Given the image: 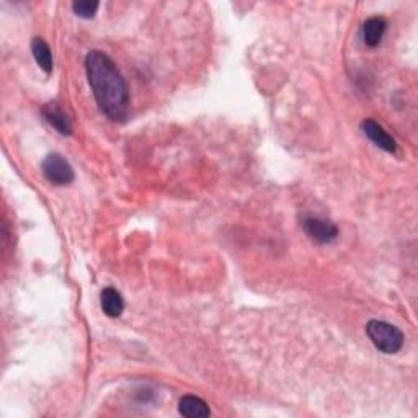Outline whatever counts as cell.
Returning a JSON list of instances; mask_svg holds the SVG:
<instances>
[{
	"mask_svg": "<svg viewBox=\"0 0 418 418\" xmlns=\"http://www.w3.org/2000/svg\"><path fill=\"white\" fill-rule=\"evenodd\" d=\"M85 71L102 113L112 121H123L128 117L129 93L112 57L102 51H90L85 57Z\"/></svg>",
	"mask_w": 418,
	"mask_h": 418,
	"instance_id": "1",
	"label": "cell"
},
{
	"mask_svg": "<svg viewBox=\"0 0 418 418\" xmlns=\"http://www.w3.org/2000/svg\"><path fill=\"white\" fill-rule=\"evenodd\" d=\"M366 333L376 348L386 354H395L404 347V333L392 323L384 321H369Z\"/></svg>",
	"mask_w": 418,
	"mask_h": 418,
	"instance_id": "2",
	"label": "cell"
},
{
	"mask_svg": "<svg viewBox=\"0 0 418 418\" xmlns=\"http://www.w3.org/2000/svg\"><path fill=\"white\" fill-rule=\"evenodd\" d=\"M41 170H43L46 180L57 186L69 185L76 179L74 169L61 154H49L46 157L41 164Z\"/></svg>",
	"mask_w": 418,
	"mask_h": 418,
	"instance_id": "3",
	"label": "cell"
},
{
	"mask_svg": "<svg viewBox=\"0 0 418 418\" xmlns=\"http://www.w3.org/2000/svg\"><path fill=\"white\" fill-rule=\"evenodd\" d=\"M302 229L317 244H330L338 237V227L323 217L306 216L302 219Z\"/></svg>",
	"mask_w": 418,
	"mask_h": 418,
	"instance_id": "4",
	"label": "cell"
},
{
	"mask_svg": "<svg viewBox=\"0 0 418 418\" xmlns=\"http://www.w3.org/2000/svg\"><path fill=\"white\" fill-rule=\"evenodd\" d=\"M362 129L366 134V138L373 141L379 149H383L389 154H394L397 150L395 139L392 138L390 134H388V131H384V128L381 126L379 123H376L374 119H364L362 123Z\"/></svg>",
	"mask_w": 418,
	"mask_h": 418,
	"instance_id": "5",
	"label": "cell"
},
{
	"mask_svg": "<svg viewBox=\"0 0 418 418\" xmlns=\"http://www.w3.org/2000/svg\"><path fill=\"white\" fill-rule=\"evenodd\" d=\"M41 112H43V117L46 121H48L51 126L57 131V133L62 136L72 134L71 119L61 107H57L56 103H46Z\"/></svg>",
	"mask_w": 418,
	"mask_h": 418,
	"instance_id": "6",
	"label": "cell"
},
{
	"mask_svg": "<svg viewBox=\"0 0 418 418\" xmlns=\"http://www.w3.org/2000/svg\"><path fill=\"white\" fill-rule=\"evenodd\" d=\"M388 30V22L383 17H371L363 25V41L369 48H376L383 41V36Z\"/></svg>",
	"mask_w": 418,
	"mask_h": 418,
	"instance_id": "7",
	"label": "cell"
},
{
	"mask_svg": "<svg viewBox=\"0 0 418 418\" xmlns=\"http://www.w3.org/2000/svg\"><path fill=\"white\" fill-rule=\"evenodd\" d=\"M179 412L188 418H206L211 415L208 404L196 395H185L179 404Z\"/></svg>",
	"mask_w": 418,
	"mask_h": 418,
	"instance_id": "8",
	"label": "cell"
},
{
	"mask_svg": "<svg viewBox=\"0 0 418 418\" xmlns=\"http://www.w3.org/2000/svg\"><path fill=\"white\" fill-rule=\"evenodd\" d=\"M102 309L108 317H119L124 311L123 296L114 287H104L100 294Z\"/></svg>",
	"mask_w": 418,
	"mask_h": 418,
	"instance_id": "9",
	"label": "cell"
},
{
	"mask_svg": "<svg viewBox=\"0 0 418 418\" xmlns=\"http://www.w3.org/2000/svg\"><path fill=\"white\" fill-rule=\"evenodd\" d=\"M31 52L36 64L40 66V69L44 71V74H51L52 72V54L51 48L43 38H33L31 41Z\"/></svg>",
	"mask_w": 418,
	"mask_h": 418,
	"instance_id": "10",
	"label": "cell"
},
{
	"mask_svg": "<svg viewBox=\"0 0 418 418\" xmlns=\"http://www.w3.org/2000/svg\"><path fill=\"white\" fill-rule=\"evenodd\" d=\"M98 7H100V4L90 2V0H80V2L72 4V10H74L77 17L87 18V20L95 17Z\"/></svg>",
	"mask_w": 418,
	"mask_h": 418,
	"instance_id": "11",
	"label": "cell"
}]
</instances>
